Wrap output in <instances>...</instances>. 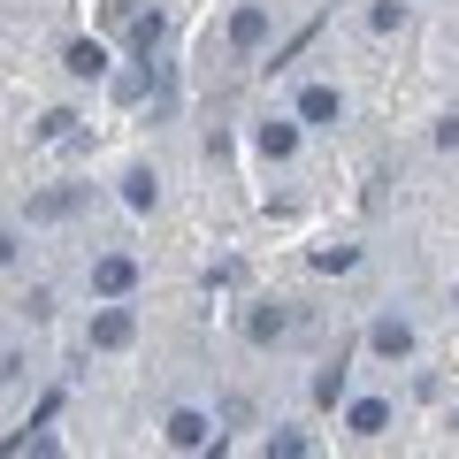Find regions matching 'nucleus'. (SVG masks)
Masks as SVG:
<instances>
[{
	"label": "nucleus",
	"instance_id": "obj_9",
	"mask_svg": "<svg viewBox=\"0 0 459 459\" xmlns=\"http://www.w3.org/2000/svg\"><path fill=\"white\" fill-rule=\"evenodd\" d=\"M368 344H376L383 360H406V352H413V329L391 314V322H376V329H368Z\"/></svg>",
	"mask_w": 459,
	"mask_h": 459
},
{
	"label": "nucleus",
	"instance_id": "obj_5",
	"mask_svg": "<svg viewBox=\"0 0 459 459\" xmlns=\"http://www.w3.org/2000/svg\"><path fill=\"white\" fill-rule=\"evenodd\" d=\"M246 337H253V344H283V337H299V314H283V307H261V314L246 322Z\"/></svg>",
	"mask_w": 459,
	"mask_h": 459
},
{
	"label": "nucleus",
	"instance_id": "obj_14",
	"mask_svg": "<svg viewBox=\"0 0 459 459\" xmlns=\"http://www.w3.org/2000/svg\"><path fill=\"white\" fill-rule=\"evenodd\" d=\"M69 207H77V199H69V192H47V199H31V222H62Z\"/></svg>",
	"mask_w": 459,
	"mask_h": 459
},
{
	"label": "nucleus",
	"instance_id": "obj_10",
	"mask_svg": "<svg viewBox=\"0 0 459 459\" xmlns=\"http://www.w3.org/2000/svg\"><path fill=\"white\" fill-rule=\"evenodd\" d=\"M344 421H352V437H383V429H391V406H383V398H360Z\"/></svg>",
	"mask_w": 459,
	"mask_h": 459
},
{
	"label": "nucleus",
	"instance_id": "obj_1",
	"mask_svg": "<svg viewBox=\"0 0 459 459\" xmlns=\"http://www.w3.org/2000/svg\"><path fill=\"white\" fill-rule=\"evenodd\" d=\"M169 444H177V452H207V444H222V429L184 406V413H169Z\"/></svg>",
	"mask_w": 459,
	"mask_h": 459
},
{
	"label": "nucleus",
	"instance_id": "obj_8",
	"mask_svg": "<svg viewBox=\"0 0 459 459\" xmlns=\"http://www.w3.org/2000/svg\"><path fill=\"white\" fill-rule=\"evenodd\" d=\"M62 69H69V77H100V69H108V47H100V39H69Z\"/></svg>",
	"mask_w": 459,
	"mask_h": 459
},
{
	"label": "nucleus",
	"instance_id": "obj_7",
	"mask_svg": "<svg viewBox=\"0 0 459 459\" xmlns=\"http://www.w3.org/2000/svg\"><path fill=\"white\" fill-rule=\"evenodd\" d=\"M261 153H268V161H291V153H299V115H276V123H261Z\"/></svg>",
	"mask_w": 459,
	"mask_h": 459
},
{
	"label": "nucleus",
	"instance_id": "obj_3",
	"mask_svg": "<svg viewBox=\"0 0 459 459\" xmlns=\"http://www.w3.org/2000/svg\"><path fill=\"white\" fill-rule=\"evenodd\" d=\"M138 283V268H131V253H108V261H92V291L100 299H123Z\"/></svg>",
	"mask_w": 459,
	"mask_h": 459
},
{
	"label": "nucleus",
	"instance_id": "obj_12",
	"mask_svg": "<svg viewBox=\"0 0 459 459\" xmlns=\"http://www.w3.org/2000/svg\"><path fill=\"white\" fill-rule=\"evenodd\" d=\"M344 398V360H329L322 376H314V406H337Z\"/></svg>",
	"mask_w": 459,
	"mask_h": 459
},
{
	"label": "nucleus",
	"instance_id": "obj_13",
	"mask_svg": "<svg viewBox=\"0 0 459 459\" xmlns=\"http://www.w3.org/2000/svg\"><path fill=\"white\" fill-rule=\"evenodd\" d=\"M123 207H138V214L153 207V177H146V169H131V177H123Z\"/></svg>",
	"mask_w": 459,
	"mask_h": 459
},
{
	"label": "nucleus",
	"instance_id": "obj_6",
	"mask_svg": "<svg viewBox=\"0 0 459 459\" xmlns=\"http://www.w3.org/2000/svg\"><path fill=\"white\" fill-rule=\"evenodd\" d=\"M337 115H344L337 84H307V92H299V123H337Z\"/></svg>",
	"mask_w": 459,
	"mask_h": 459
},
{
	"label": "nucleus",
	"instance_id": "obj_17",
	"mask_svg": "<svg viewBox=\"0 0 459 459\" xmlns=\"http://www.w3.org/2000/svg\"><path fill=\"white\" fill-rule=\"evenodd\" d=\"M437 146H459V115H444V123H437Z\"/></svg>",
	"mask_w": 459,
	"mask_h": 459
},
{
	"label": "nucleus",
	"instance_id": "obj_2",
	"mask_svg": "<svg viewBox=\"0 0 459 459\" xmlns=\"http://www.w3.org/2000/svg\"><path fill=\"white\" fill-rule=\"evenodd\" d=\"M131 337H138L131 307H108V314H92V352H123Z\"/></svg>",
	"mask_w": 459,
	"mask_h": 459
},
{
	"label": "nucleus",
	"instance_id": "obj_16",
	"mask_svg": "<svg viewBox=\"0 0 459 459\" xmlns=\"http://www.w3.org/2000/svg\"><path fill=\"white\" fill-rule=\"evenodd\" d=\"M352 261H360L352 246H314V268H352Z\"/></svg>",
	"mask_w": 459,
	"mask_h": 459
},
{
	"label": "nucleus",
	"instance_id": "obj_15",
	"mask_svg": "<svg viewBox=\"0 0 459 459\" xmlns=\"http://www.w3.org/2000/svg\"><path fill=\"white\" fill-rule=\"evenodd\" d=\"M268 452H276V459H307V452H314V444H307V437H299V429H276V437H268Z\"/></svg>",
	"mask_w": 459,
	"mask_h": 459
},
{
	"label": "nucleus",
	"instance_id": "obj_4",
	"mask_svg": "<svg viewBox=\"0 0 459 459\" xmlns=\"http://www.w3.org/2000/svg\"><path fill=\"white\" fill-rule=\"evenodd\" d=\"M230 47H238V54L268 47V8H253V0H246V8H238V16H230Z\"/></svg>",
	"mask_w": 459,
	"mask_h": 459
},
{
	"label": "nucleus",
	"instance_id": "obj_11",
	"mask_svg": "<svg viewBox=\"0 0 459 459\" xmlns=\"http://www.w3.org/2000/svg\"><path fill=\"white\" fill-rule=\"evenodd\" d=\"M161 39H169V16H161V8L131 23V47H138V54H153V47H161Z\"/></svg>",
	"mask_w": 459,
	"mask_h": 459
}]
</instances>
